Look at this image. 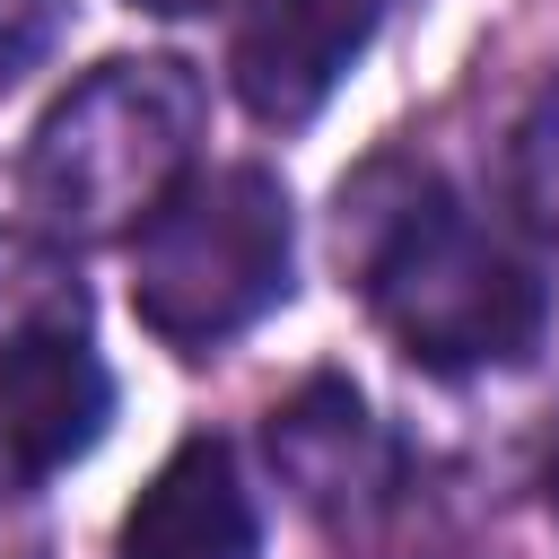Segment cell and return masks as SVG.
Masks as SVG:
<instances>
[{
	"label": "cell",
	"mask_w": 559,
	"mask_h": 559,
	"mask_svg": "<svg viewBox=\"0 0 559 559\" xmlns=\"http://www.w3.org/2000/svg\"><path fill=\"white\" fill-rule=\"evenodd\" d=\"M341 262L376 314V332L428 367V376H489V367H524L550 332V288L542 271L489 236L463 192L419 166V157H367L341 201Z\"/></svg>",
	"instance_id": "1"
},
{
	"label": "cell",
	"mask_w": 559,
	"mask_h": 559,
	"mask_svg": "<svg viewBox=\"0 0 559 559\" xmlns=\"http://www.w3.org/2000/svg\"><path fill=\"white\" fill-rule=\"evenodd\" d=\"M201 122H210V87L192 61L114 52L44 105L17 157V192L52 245L140 236L166 210V192L192 175Z\"/></svg>",
	"instance_id": "2"
},
{
	"label": "cell",
	"mask_w": 559,
	"mask_h": 559,
	"mask_svg": "<svg viewBox=\"0 0 559 559\" xmlns=\"http://www.w3.org/2000/svg\"><path fill=\"white\" fill-rule=\"evenodd\" d=\"M297 288V210L271 166H192L166 210L131 236V314L183 349L210 358L236 332H253Z\"/></svg>",
	"instance_id": "3"
},
{
	"label": "cell",
	"mask_w": 559,
	"mask_h": 559,
	"mask_svg": "<svg viewBox=\"0 0 559 559\" xmlns=\"http://www.w3.org/2000/svg\"><path fill=\"white\" fill-rule=\"evenodd\" d=\"M262 454H271L280 489L323 524H376L402 489V454L349 376H306L288 402H271Z\"/></svg>",
	"instance_id": "4"
},
{
	"label": "cell",
	"mask_w": 559,
	"mask_h": 559,
	"mask_svg": "<svg viewBox=\"0 0 559 559\" xmlns=\"http://www.w3.org/2000/svg\"><path fill=\"white\" fill-rule=\"evenodd\" d=\"M376 26H384V0H245L227 35V87L253 122L297 131L332 105V87L358 70Z\"/></svg>",
	"instance_id": "5"
},
{
	"label": "cell",
	"mask_w": 559,
	"mask_h": 559,
	"mask_svg": "<svg viewBox=\"0 0 559 559\" xmlns=\"http://www.w3.org/2000/svg\"><path fill=\"white\" fill-rule=\"evenodd\" d=\"M114 428V376L87 332H35L0 349V454L17 480L87 463Z\"/></svg>",
	"instance_id": "6"
},
{
	"label": "cell",
	"mask_w": 559,
	"mask_h": 559,
	"mask_svg": "<svg viewBox=\"0 0 559 559\" xmlns=\"http://www.w3.org/2000/svg\"><path fill=\"white\" fill-rule=\"evenodd\" d=\"M122 559H253L262 515L227 437H183L122 515Z\"/></svg>",
	"instance_id": "7"
},
{
	"label": "cell",
	"mask_w": 559,
	"mask_h": 559,
	"mask_svg": "<svg viewBox=\"0 0 559 559\" xmlns=\"http://www.w3.org/2000/svg\"><path fill=\"white\" fill-rule=\"evenodd\" d=\"M35 332H87V280L44 227H0V349Z\"/></svg>",
	"instance_id": "8"
},
{
	"label": "cell",
	"mask_w": 559,
	"mask_h": 559,
	"mask_svg": "<svg viewBox=\"0 0 559 559\" xmlns=\"http://www.w3.org/2000/svg\"><path fill=\"white\" fill-rule=\"evenodd\" d=\"M507 201L524 210L533 236L559 245V79L524 105V122H515V140H507Z\"/></svg>",
	"instance_id": "9"
},
{
	"label": "cell",
	"mask_w": 559,
	"mask_h": 559,
	"mask_svg": "<svg viewBox=\"0 0 559 559\" xmlns=\"http://www.w3.org/2000/svg\"><path fill=\"white\" fill-rule=\"evenodd\" d=\"M61 26H70V0H0V96H9L26 70L52 61Z\"/></svg>",
	"instance_id": "10"
},
{
	"label": "cell",
	"mask_w": 559,
	"mask_h": 559,
	"mask_svg": "<svg viewBox=\"0 0 559 559\" xmlns=\"http://www.w3.org/2000/svg\"><path fill=\"white\" fill-rule=\"evenodd\" d=\"M131 9H157V17H183V9H210V0H131Z\"/></svg>",
	"instance_id": "11"
}]
</instances>
